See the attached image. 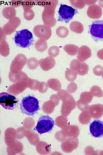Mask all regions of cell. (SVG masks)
<instances>
[{"mask_svg": "<svg viewBox=\"0 0 103 155\" xmlns=\"http://www.w3.org/2000/svg\"><path fill=\"white\" fill-rule=\"evenodd\" d=\"M85 4L88 5H90L95 3L97 2V1H85Z\"/></svg>", "mask_w": 103, "mask_h": 155, "instance_id": "25", "label": "cell"}, {"mask_svg": "<svg viewBox=\"0 0 103 155\" xmlns=\"http://www.w3.org/2000/svg\"><path fill=\"white\" fill-rule=\"evenodd\" d=\"M70 67L72 70L81 76L85 75L89 70V66L85 63L76 59L72 61Z\"/></svg>", "mask_w": 103, "mask_h": 155, "instance_id": "8", "label": "cell"}, {"mask_svg": "<svg viewBox=\"0 0 103 155\" xmlns=\"http://www.w3.org/2000/svg\"><path fill=\"white\" fill-rule=\"evenodd\" d=\"M66 76L68 80L74 81L76 78L77 73L74 71L69 69L66 71Z\"/></svg>", "mask_w": 103, "mask_h": 155, "instance_id": "20", "label": "cell"}, {"mask_svg": "<svg viewBox=\"0 0 103 155\" xmlns=\"http://www.w3.org/2000/svg\"><path fill=\"white\" fill-rule=\"evenodd\" d=\"M99 4L100 6L103 8V1H99Z\"/></svg>", "mask_w": 103, "mask_h": 155, "instance_id": "26", "label": "cell"}, {"mask_svg": "<svg viewBox=\"0 0 103 155\" xmlns=\"http://www.w3.org/2000/svg\"><path fill=\"white\" fill-rule=\"evenodd\" d=\"M91 117L95 119H99L103 115V105L96 104L91 106L89 109Z\"/></svg>", "mask_w": 103, "mask_h": 155, "instance_id": "12", "label": "cell"}, {"mask_svg": "<svg viewBox=\"0 0 103 155\" xmlns=\"http://www.w3.org/2000/svg\"><path fill=\"white\" fill-rule=\"evenodd\" d=\"M54 125V121L50 116H43L39 119L34 129L42 134L51 131Z\"/></svg>", "mask_w": 103, "mask_h": 155, "instance_id": "4", "label": "cell"}, {"mask_svg": "<svg viewBox=\"0 0 103 155\" xmlns=\"http://www.w3.org/2000/svg\"><path fill=\"white\" fill-rule=\"evenodd\" d=\"M102 14L101 8L97 5H92L88 8L87 15L88 17L92 19L100 18Z\"/></svg>", "mask_w": 103, "mask_h": 155, "instance_id": "11", "label": "cell"}, {"mask_svg": "<svg viewBox=\"0 0 103 155\" xmlns=\"http://www.w3.org/2000/svg\"><path fill=\"white\" fill-rule=\"evenodd\" d=\"M70 28L72 31L78 34L81 33L84 31L82 24L79 21H72L70 24Z\"/></svg>", "mask_w": 103, "mask_h": 155, "instance_id": "14", "label": "cell"}, {"mask_svg": "<svg viewBox=\"0 0 103 155\" xmlns=\"http://www.w3.org/2000/svg\"><path fill=\"white\" fill-rule=\"evenodd\" d=\"M97 55L100 59L103 60V49L101 50L98 52Z\"/></svg>", "mask_w": 103, "mask_h": 155, "instance_id": "24", "label": "cell"}, {"mask_svg": "<svg viewBox=\"0 0 103 155\" xmlns=\"http://www.w3.org/2000/svg\"><path fill=\"white\" fill-rule=\"evenodd\" d=\"M80 98V100L83 103L88 104L92 101L93 96L89 92H85L82 94Z\"/></svg>", "mask_w": 103, "mask_h": 155, "instance_id": "16", "label": "cell"}, {"mask_svg": "<svg viewBox=\"0 0 103 155\" xmlns=\"http://www.w3.org/2000/svg\"><path fill=\"white\" fill-rule=\"evenodd\" d=\"M102 78H103V75H102Z\"/></svg>", "mask_w": 103, "mask_h": 155, "instance_id": "27", "label": "cell"}, {"mask_svg": "<svg viewBox=\"0 0 103 155\" xmlns=\"http://www.w3.org/2000/svg\"><path fill=\"white\" fill-rule=\"evenodd\" d=\"M35 28L39 30V34L37 35V37L42 38L44 39L47 40L52 35V31L50 27L47 25H40Z\"/></svg>", "mask_w": 103, "mask_h": 155, "instance_id": "13", "label": "cell"}, {"mask_svg": "<svg viewBox=\"0 0 103 155\" xmlns=\"http://www.w3.org/2000/svg\"><path fill=\"white\" fill-rule=\"evenodd\" d=\"M49 54L53 57H55L58 55L59 53L60 50L56 46H53L49 49Z\"/></svg>", "mask_w": 103, "mask_h": 155, "instance_id": "22", "label": "cell"}, {"mask_svg": "<svg viewBox=\"0 0 103 155\" xmlns=\"http://www.w3.org/2000/svg\"><path fill=\"white\" fill-rule=\"evenodd\" d=\"M90 133L95 138H101L103 136V122L99 120H95L90 126Z\"/></svg>", "mask_w": 103, "mask_h": 155, "instance_id": "9", "label": "cell"}, {"mask_svg": "<svg viewBox=\"0 0 103 155\" xmlns=\"http://www.w3.org/2000/svg\"><path fill=\"white\" fill-rule=\"evenodd\" d=\"M64 49L69 54L74 56L77 54L79 48L76 45H69L65 46Z\"/></svg>", "mask_w": 103, "mask_h": 155, "instance_id": "15", "label": "cell"}, {"mask_svg": "<svg viewBox=\"0 0 103 155\" xmlns=\"http://www.w3.org/2000/svg\"><path fill=\"white\" fill-rule=\"evenodd\" d=\"M69 30L67 28L63 26L58 27L56 31L57 35L61 38H64L67 37L69 34Z\"/></svg>", "mask_w": 103, "mask_h": 155, "instance_id": "17", "label": "cell"}, {"mask_svg": "<svg viewBox=\"0 0 103 155\" xmlns=\"http://www.w3.org/2000/svg\"><path fill=\"white\" fill-rule=\"evenodd\" d=\"M89 31L92 36L96 39H103V21L93 22L90 26Z\"/></svg>", "mask_w": 103, "mask_h": 155, "instance_id": "7", "label": "cell"}, {"mask_svg": "<svg viewBox=\"0 0 103 155\" xmlns=\"http://www.w3.org/2000/svg\"><path fill=\"white\" fill-rule=\"evenodd\" d=\"M72 5L74 7L79 9H82L84 8L85 5V1H70Z\"/></svg>", "mask_w": 103, "mask_h": 155, "instance_id": "21", "label": "cell"}, {"mask_svg": "<svg viewBox=\"0 0 103 155\" xmlns=\"http://www.w3.org/2000/svg\"><path fill=\"white\" fill-rule=\"evenodd\" d=\"M18 101L14 96L3 92L0 94V104L4 109L13 110L15 108Z\"/></svg>", "mask_w": 103, "mask_h": 155, "instance_id": "6", "label": "cell"}, {"mask_svg": "<svg viewBox=\"0 0 103 155\" xmlns=\"http://www.w3.org/2000/svg\"><path fill=\"white\" fill-rule=\"evenodd\" d=\"M58 2V1H47L46 3L45 10L43 13V19L46 25L50 27L54 26L56 23L54 15Z\"/></svg>", "mask_w": 103, "mask_h": 155, "instance_id": "3", "label": "cell"}, {"mask_svg": "<svg viewBox=\"0 0 103 155\" xmlns=\"http://www.w3.org/2000/svg\"><path fill=\"white\" fill-rule=\"evenodd\" d=\"M91 56V50L88 46H82L79 48L77 56L78 60L81 62H85Z\"/></svg>", "mask_w": 103, "mask_h": 155, "instance_id": "10", "label": "cell"}, {"mask_svg": "<svg viewBox=\"0 0 103 155\" xmlns=\"http://www.w3.org/2000/svg\"><path fill=\"white\" fill-rule=\"evenodd\" d=\"M14 41L17 46L23 48H27L33 43V35L32 33L27 29H23L16 32Z\"/></svg>", "mask_w": 103, "mask_h": 155, "instance_id": "2", "label": "cell"}, {"mask_svg": "<svg viewBox=\"0 0 103 155\" xmlns=\"http://www.w3.org/2000/svg\"><path fill=\"white\" fill-rule=\"evenodd\" d=\"M20 108L22 113L30 116L35 115L40 109L37 99L31 95L24 97L22 99Z\"/></svg>", "mask_w": 103, "mask_h": 155, "instance_id": "1", "label": "cell"}, {"mask_svg": "<svg viewBox=\"0 0 103 155\" xmlns=\"http://www.w3.org/2000/svg\"><path fill=\"white\" fill-rule=\"evenodd\" d=\"M44 64L45 67V70L47 71L52 68L55 66V61L53 58L51 57H48L46 58L44 62Z\"/></svg>", "mask_w": 103, "mask_h": 155, "instance_id": "19", "label": "cell"}, {"mask_svg": "<svg viewBox=\"0 0 103 155\" xmlns=\"http://www.w3.org/2000/svg\"><path fill=\"white\" fill-rule=\"evenodd\" d=\"M94 74L97 76H100L103 74V68L101 66L98 65L93 69Z\"/></svg>", "mask_w": 103, "mask_h": 155, "instance_id": "23", "label": "cell"}, {"mask_svg": "<svg viewBox=\"0 0 103 155\" xmlns=\"http://www.w3.org/2000/svg\"><path fill=\"white\" fill-rule=\"evenodd\" d=\"M77 12L76 9L66 5H60L58 11L59 17L58 21L69 22Z\"/></svg>", "mask_w": 103, "mask_h": 155, "instance_id": "5", "label": "cell"}, {"mask_svg": "<svg viewBox=\"0 0 103 155\" xmlns=\"http://www.w3.org/2000/svg\"><path fill=\"white\" fill-rule=\"evenodd\" d=\"M90 91L93 96L100 98L103 96V92L99 87L96 86H93Z\"/></svg>", "mask_w": 103, "mask_h": 155, "instance_id": "18", "label": "cell"}]
</instances>
